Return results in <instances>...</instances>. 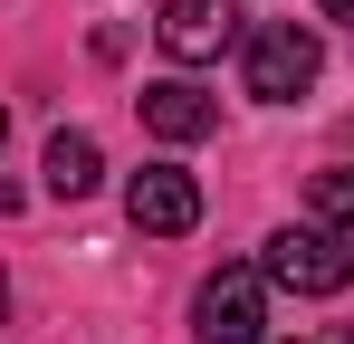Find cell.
<instances>
[{
  "instance_id": "9",
  "label": "cell",
  "mask_w": 354,
  "mask_h": 344,
  "mask_svg": "<svg viewBox=\"0 0 354 344\" xmlns=\"http://www.w3.org/2000/svg\"><path fill=\"white\" fill-rule=\"evenodd\" d=\"M326 19H335V29H354V0H326Z\"/></svg>"
},
{
  "instance_id": "2",
  "label": "cell",
  "mask_w": 354,
  "mask_h": 344,
  "mask_svg": "<svg viewBox=\"0 0 354 344\" xmlns=\"http://www.w3.org/2000/svg\"><path fill=\"white\" fill-rule=\"evenodd\" d=\"M316 29H297V19H268V29H249V48H239V77H249V96H268V106H297L306 86H316Z\"/></svg>"
},
{
  "instance_id": "1",
  "label": "cell",
  "mask_w": 354,
  "mask_h": 344,
  "mask_svg": "<svg viewBox=\"0 0 354 344\" xmlns=\"http://www.w3.org/2000/svg\"><path fill=\"white\" fill-rule=\"evenodd\" d=\"M259 268H268V287H288V296H335V287H354V239L326 229V220H306V229H278Z\"/></svg>"
},
{
  "instance_id": "10",
  "label": "cell",
  "mask_w": 354,
  "mask_h": 344,
  "mask_svg": "<svg viewBox=\"0 0 354 344\" xmlns=\"http://www.w3.org/2000/svg\"><path fill=\"white\" fill-rule=\"evenodd\" d=\"M0 144H10V115H0ZM0 211H10V182H0Z\"/></svg>"
},
{
  "instance_id": "6",
  "label": "cell",
  "mask_w": 354,
  "mask_h": 344,
  "mask_svg": "<svg viewBox=\"0 0 354 344\" xmlns=\"http://www.w3.org/2000/svg\"><path fill=\"white\" fill-rule=\"evenodd\" d=\"M144 124H153L163 144H201V134L221 124V106H211L201 86H182V77H163V86H144Z\"/></svg>"
},
{
  "instance_id": "7",
  "label": "cell",
  "mask_w": 354,
  "mask_h": 344,
  "mask_svg": "<svg viewBox=\"0 0 354 344\" xmlns=\"http://www.w3.org/2000/svg\"><path fill=\"white\" fill-rule=\"evenodd\" d=\"M106 182V153H96V134H48V191L58 201H86Z\"/></svg>"
},
{
  "instance_id": "3",
  "label": "cell",
  "mask_w": 354,
  "mask_h": 344,
  "mask_svg": "<svg viewBox=\"0 0 354 344\" xmlns=\"http://www.w3.org/2000/svg\"><path fill=\"white\" fill-rule=\"evenodd\" d=\"M259 325H268V268L201 278V296H192V335L201 344H259Z\"/></svg>"
},
{
  "instance_id": "8",
  "label": "cell",
  "mask_w": 354,
  "mask_h": 344,
  "mask_svg": "<svg viewBox=\"0 0 354 344\" xmlns=\"http://www.w3.org/2000/svg\"><path fill=\"white\" fill-rule=\"evenodd\" d=\"M306 201H316V220H326V229L354 220V163H326L316 182H306Z\"/></svg>"
},
{
  "instance_id": "4",
  "label": "cell",
  "mask_w": 354,
  "mask_h": 344,
  "mask_svg": "<svg viewBox=\"0 0 354 344\" xmlns=\"http://www.w3.org/2000/svg\"><path fill=\"white\" fill-rule=\"evenodd\" d=\"M124 220L144 229V239H182V229L201 220V182L182 163H144L134 182H124Z\"/></svg>"
},
{
  "instance_id": "5",
  "label": "cell",
  "mask_w": 354,
  "mask_h": 344,
  "mask_svg": "<svg viewBox=\"0 0 354 344\" xmlns=\"http://www.w3.org/2000/svg\"><path fill=\"white\" fill-rule=\"evenodd\" d=\"M153 39H163V57H182V67H201V57H221V48L239 39V10H230V0H163Z\"/></svg>"
},
{
  "instance_id": "11",
  "label": "cell",
  "mask_w": 354,
  "mask_h": 344,
  "mask_svg": "<svg viewBox=\"0 0 354 344\" xmlns=\"http://www.w3.org/2000/svg\"><path fill=\"white\" fill-rule=\"evenodd\" d=\"M0 316H10V278H0Z\"/></svg>"
}]
</instances>
